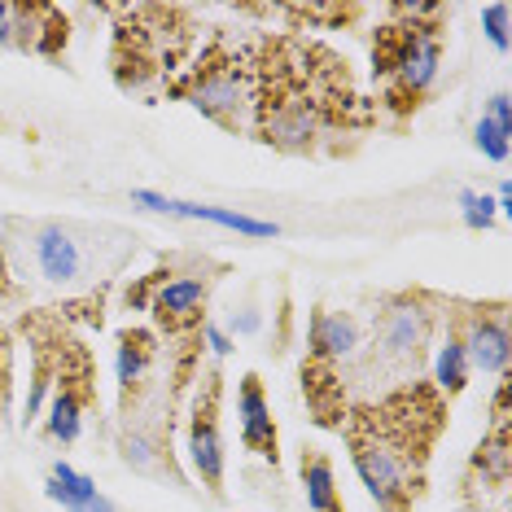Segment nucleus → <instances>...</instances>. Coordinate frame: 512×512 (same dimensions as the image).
<instances>
[{"mask_svg":"<svg viewBox=\"0 0 512 512\" xmlns=\"http://www.w3.org/2000/svg\"><path fill=\"white\" fill-rule=\"evenodd\" d=\"M49 0H27V5H9V44L18 49L36 53L40 36H44V22H49Z\"/></svg>","mask_w":512,"mask_h":512,"instance_id":"nucleus-20","label":"nucleus"},{"mask_svg":"<svg viewBox=\"0 0 512 512\" xmlns=\"http://www.w3.org/2000/svg\"><path fill=\"white\" fill-rule=\"evenodd\" d=\"M106 228H88L75 219H5V241H0V294H22L31 281L53 289H97L101 276H114L132 259V241L114 237L101 241Z\"/></svg>","mask_w":512,"mask_h":512,"instance_id":"nucleus-2","label":"nucleus"},{"mask_svg":"<svg viewBox=\"0 0 512 512\" xmlns=\"http://www.w3.org/2000/svg\"><path fill=\"white\" fill-rule=\"evenodd\" d=\"M202 337H206V342H211V351H215V355H228V351H232V342H228V337L215 329V324H206Z\"/></svg>","mask_w":512,"mask_h":512,"instance_id":"nucleus-28","label":"nucleus"},{"mask_svg":"<svg viewBox=\"0 0 512 512\" xmlns=\"http://www.w3.org/2000/svg\"><path fill=\"white\" fill-rule=\"evenodd\" d=\"M171 276H176V263L167 259V263H158L149 276H141V281H136V285H127V294H123L127 311H149V302H154V294H158V289L171 281Z\"/></svg>","mask_w":512,"mask_h":512,"instance_id":"nucleus-21","label":"nucleus"},{"mask_svg":"<svg viewBox=\"0 0 512 512\" xmlns=\"http://www.w3.org/2000/svg\"><path fill=\"white\" fill-rule=\"evenodd\" d=\"M486 36L495 49H508V5H486Z\"/></svg>","mask_w":512,"mask_h":512,"instance_id":"nucleus-27","label":"nucleus"},{"mask_svg":"<svg viewBox=\"0 0 512 512\" xmlns=\"http://www.w3.org/2000/svg\"><path fill=\"white\" fill-rule=\"evenodd\" d=\"M49 499H57L62 508L71 512H114V504L97 491V482L84 473H75L71 464H57L53 477H49Z\"/></svg>","mask_w":512,"mask_h":512,"instance_id":"nucleus-17","label":"nucleus"},{"mask_svg":"<svg viewBox=\"0 0 512 512\" xmlns=\"http://www.w3.org/2000/svg\"><path fill=\"white\" fill-rule=\"evenodd\" d=\"M442 5H390V22L372 36V75L381 79V101L390 114L421 106L442 62Z\"/></svg>","mask_w":512,"mask_h":512,"instance_id":"nucleus-3","label":"nucleus"},{"mask_svg":"<svg viewBox=\"0 0 512 512\" xmlns=\"http://www.w3.org/2000/svg\"><path fill=\"white\" fill-rule=\"evenodd\" d=\"M460 206H464V224H469V228H491L495 211H491V202H486L482 193L464 189V193H460Z\"/></svg>","mask_w":512,"mask_h":512,"instance_id":"nucleus-26","label":"nucleus"},{"mask_svg":"<svg viewBox=\"0 0 512 512\" xmlns=\"http://www.w3.org/2000/svg\"><path fill=\"white\" fill-rule=\"evenodd\" d=\"M171 97H184L189 106H197L211 123H219L224 132H246L250 106H254V84H250V53L232 49L228 40H211L202 49V57L184 71V79L167 88Z\"/></svg>","mask_w":512,"mask_h":512,"instance_id":"nucleus-6","label":"nucleus"},{"mask_svg":"<svg viewBox=\"0 0 512 512\" xmlns=\"http://www.w3.org/2000/svg\"><path fill=\"white\" fill-rule=\"evenodd\" d=\"M66 31H71V22H66V14L62 9H49V22H44V36H40V57H49V62H57L62 57V49H66Z\"/></svg>","mask_w":512,"mask_h":512,"instance_id":"nucleus-23","label":"nucleus"},{"mask_svg":"<svg viewBox=\"0 0 512 512\" xmlns=\"http://www.w3.org/2000/svg\"><path fill=\"white\" fill-rule=\"evenodd\" d=\"M197 399H193V421H189V456L193 469L202 477V486L215 499L224 495V438H219V399H224V377L211 368L206 377H197Z\"/></svg>","mask_w":512,"mask_h":512,"instance_id":"nucleus-9","label":"nucleus"},{"mask_svg":"<svg viewBox=\"0 0 512 512\" xmlns=\"http://www.w3.org/2000/svg\"><path fill=\"white\" fill-rule=\"evenodd\" d=\"M123 460L136 473H154V477H171L180 486V469L171 460V416L167 412H127V429H123Z\"/></svg>","mask_w":512,"mask_h":512,"instance_id":"nucleus-10","label":"nucleus"},{"mask_svg":"<svg viewBox=\"0 0 512 512\" xmlns=\"http://www.w3.org/2000/svg\"><path fill=\"white\" fill-rule=\"evenodd\" d=\"M438 307L442 302L434 294H399V298L381 302L377 320H372L368 351L364 346L355 351V359H359L355 381L394 377L403 386V377H416V368H421V359H425V346H429V333H434Z\"/></svg>","mask_w":512,"mask_h":512,"instance_id":"nucleus-5","label":"nucleus"},{"mask_svg":"<svg viewBox=\"0 0 512 512\" xmlns=\"http://www.w3.org/2000/svg\"><path fill=\"white\" fill-rule=\"evenodd\" d=\"M460 337H464V355H469V368L482 372H508L512 359V342H508V316L504 302H477L460 316Z\"/></svg>","mask_w":512,"mask_h":512,"instance_id":"nucleus-12","label":"nucleus"},{"mask_svg":"<svg viewBox=\"0 0 512 512\" xmlns=\"http://www.w3.org/2000/svg\"><path fill=\"white\" fill-rule=\"evenodd\" d=\"M97 407V359L79 337L66 342L62 368L53 381V412H49V438L75 442L84 429V416Z\"/></svg>","mask_w":512,"mask_h":512,"instance_id":"nucleus-8","label":"nucleus"},{"mask_svg":"<svg viewBox=\"0 0 512 512\" xmlns=\"http://www.w3.org/2000/svg\"><path fill=\"white\" fill-rule=\"evenodd\" d=\"M211 281L215 276H202V272H176L167 285L154 294L149 311H154L158 329L167 337H189L206 324V298H211Z\"/></svg>","mask_w":512,"mask_h":512,"instance_id":"nucleus-11","label":"nucleus"},{"mask_svg":"<svg viewBox=\"0 0 512 512\" xmlns=\"http://www.w3.org/2000/svg\"><path fill=\"white\" fill-rule=\"evenodd\" d=\"M434 386L442 394H460L464 386H469V355H464L460 316H451V324H447V346L438 351V381Z\"/></svg>","mask_w":512,"mask_h":512,"instance_id":"nucleus-19","label":"nucleus"},{"mask_svg":"<svg viewBox=\"0 0 512 512\" xmlns=\"http://www.w3.org/2000/svg\"><path fill=\"white\" fill-rule=\"evenodd\" d=\"M9 403H14V342L0 329V425L9 416Z\"/></svg>","mask_w":512,"mask_h":512,"instance_id":"nucleus-24","label":"nucleus"},{"mask_svg":"<svg viewBox=\"0 0 512 512\" xmlns=\"http://www.w3.org/2000/svg\"><path fill=\"white\" fill-rule=\"evenodd\" d=\"M0 44H9V5H0Z\"/></svg>","mask_w":512,"mask_h":512,"instance_id":"nucleus-29","label":"nucleus"},{"mask_svg":"<svg viewBox=\"0 0 512 512\" xmlns=\"http://www.w3.org/2000/svg\"><path fill=\"white\" fill-rule=\"evenodd\" d=\"M237 416H241V442L246 451L263 460H281V438H276V425H272V412H267V399H263V381L246 372L241 377V394H237Z\"/></svg>","mask_w":512,"mask_h":512,"instance_id":"nucleus-15","label":"nucleus"},{"mask_svg":"<svg viewBox=\"0 0 512 512\" xmlns=\"http://www.w3.org/2000/svg\"><path fill=\"white\" fill-rule=\"evenodd\" d=\"M285 18H302V22H333V27H346V22L364 18V9L359 5H289Z\"/></svg>","mask_w":512,"mask_h":512,"instance_id":"nucleus-22","label":"nucleus"},{"mask_svg":"<svg viewBox=\"0 0 512 512\" xmlns=\"http://www.w3.org/2000/svg\"><path fill=\"white\" fill-rule=\"evenodd\" d=\"M342 438L346 447H351V460L359 477H364L368 495L381 504V512H407L421 499V486H425V464H416L407 451H399L390 438H381L377 429H372L364 416L346 412L342 416Z\"/></svg>","mask_w":512,"mask_h":512,"instance_id":"nucleus-7","label":"nucleus"},{"mask_svg":"<svg viewBox=\"0 0 512 512\" xmlns=\"http://www.w3.org/2000/svg\"><path fill=\"white\" fill-rule=\"evenodd\" d=\"M158 359V337L149 329H123L119 333V407L123 416L145 403L149 364Z\"/></svg>","mask_w":512,"mask_h":512,"instance_id":"nucleus-14","label":"nucleus"},{"mask_svg":"<svg viewBox=\"0 0 512 512\" xmlns=\"http://www.w3.org/2000/svg\"><path fill=\"white\" fill-rule=\"evenodd\" d=\"M473 141H477V149H482L491 162H504L508 158V127L482 119V123H477V132H473Z\"/></svg>","mask_w":512,"mask_h":512,"instance_id":"nucleus-25","label":"nucleus"},{"mask_svg":"<svg viewBox=\"0 0 512 512\" xmlns=\"http://www.w3.org/2000/svg\"><path fill=\"white\" fill-rule=\"evenodd\" d=\"M114 27V79L119 88H141L145 79L176 71L193 40V14L180 5H110Z\"/></svg>","mask_w":512,"mask_h":512,"instance_id":"nucleus-4","label":"nucleus"},{"mask_svg":"<svg viewBox=\"0 0 512 512\" xmlns=\"http://www.w3.org/2000/svg\"><path fill=\"white\" fill-rule=\"evenodd\" d=\"M136 202L149 206V211H162V215H184V219H211L219 228H232V232H246V237H276V224H263V219H250L241 211H219V206H193V202H171V197H158L141 189Z\"/></svg>","mask_w":512,"mask_h":512,"instance_id":"nucleus-16","label":"nucleus"},{"mask_svg":"<svg viewBox=\"0 0 512 512\" xmlns=\"http://www.w3.org/2000/svg\"><path fill=\"white\" fill-rule=\"evenodd\" d=\"M302 486H307V508L311 512H346L342 495L333 482V464L320 451H302Z\"/></svg>","mask_w":512,"mask_h":512,"instance_id":"nucleus-18","label":"nucleus"},{"mask_svg":"<svg viewBox=\"0 0 512 512\" xmlns=\"http://www.w3.org/2000/svg\"><path fill=\"white\" fill-rule=\"evenodd\" d=\"M364 346V337H359V324L355 316H346V311H316L311 316V333H307V359L311 364H351L355 351Z\"/></svg>","mask_w":512,"mask_h":512,"instance_id":"nucleus-13","label":"nucleus"},{"mask_svg":"<svg viewBox=\"0 0 512 512\" xmlns=\"http://www.w3.org/2000/svg\"><path fill=\"white\" fill-rule=\"evenodd\" d=\"M254 132L281 154H316L324 136L364 132L372 114L351 84L346 57L302 36H267L250 53Z\"/></svg>","mask_w":512,"mask_h":512,"instance_id":"nucleus-1","label":"nucleus"}]
</instances>
